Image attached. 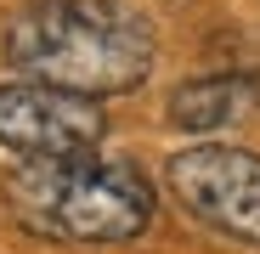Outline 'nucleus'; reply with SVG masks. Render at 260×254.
<instances>
[{
	"instance_id": "obj_4",
	"label": "nucleus",
	"mask_w": 260,
	"mask_h": 254,
	"mask_svg": "<svg viewBox=\"0 0 260 254\" xmlns=\"http://www.w3.org/2000/svg\"><path fill=\"white\" fill-rule=\"evenodd\" d=\"M170 192L209 232L260 243V158L243 147H187L170 158Z\"/></svg>"
},
{
	"instance_id": "obj_2",
	"label": "nucleus",
	"mask_w": 260,
	"mask_h": 254,
	"mask_svg": "<svg viewBox=\"0 0 260 254\" xmlns=\"http://www.w3.org/2000/svg\"><path fill=\"white\" fill-rule=\"evenodd\" d=\"M6 198L28 232L62 243H130L153 221V181L136 164H113L91 153L12 169Z\"/></svg>"
},
{
	"instance_id": "obj_3",
	"label": "nucleus",
	"mask_w": 260,
	"mask_h": 254,
	"mask_svg": "<svg viewBox=\"0 0 260 254\" xmlns=\"http://www.w3.org/2000/svg\"><path fill=\"white\" fill-rule=\"evenodd\" d=\"M108 130L96 113V96L62 91V85L28 79V85H0V153L23 164L40 158H79L91 153Z\"/></svg>"
},
{
	"instance_id": "obj_5",
	"label": "nucleus",
	"mask_w": 260,
	"mask_h": 254,
	"mask_svg": "<svg viewBox=\"0 0 260 254\" xmlns=\"http://www.w3.org/2000/svg\"><path fill=\"white\" fill-rule=\"evenodd\" d=\"M260 107V79L249 74H204L170 96V124L176 130H226Z\"/></svg>"
},
{
	"instance_id": "obj_1",
	"label": "nucleus",
	"mask_w": 260,
	"mask_h": 254,
	"mask_svg": "<svg viewBox=\"0 0 260 254\" xmlns=\"http://www.w3.org/2000/svg\"><path fill=\"white\" fill-rule=\"evenodd\" d=\"M153 28L124 0H28L6 23V62L79 96H119L153 74Z\"/></svg>"
}]
</instances>
